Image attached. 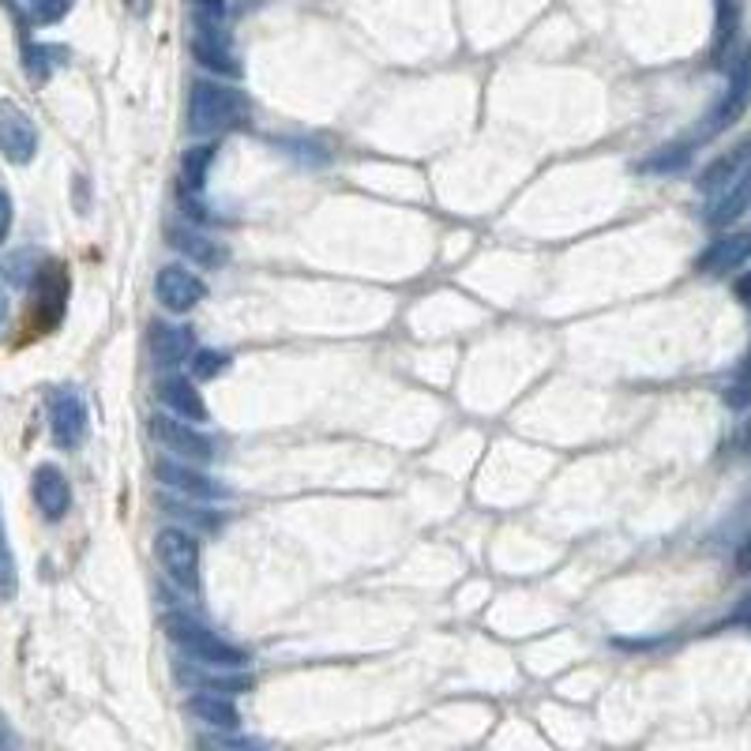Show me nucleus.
<instances>
[{
    "label": "nucleus",
    "mask_w": 751,
    "mask_h": 751,
    "mask_svg": "<svg viewBox=\"0 0 751 751\" xmlns=\"http://www.w3.org/2000/svg\"><path fill=\"white\" fill-rule=\"evenodd\" d=\"M155 395H158V403L166 406L169 414L180 417V421H188V425H204L207 421V403H204L199 387L188 376H180V373L161 376L155 384Z\"/></svg>",
    "instance_id": "12"
},
{
    "label": "nucleus",
    "mask_w": 751,
    "mask_h": 751,
    "mask_svg": "<svg viewBox=\"0 0 751 751\" xmlns=\"http://www.w3.org/2000/svg\"><path fill=\"white\" fill-rule=\"evenodd\" d=\"M196 354V338L188 327H174V323H155L150 327V357L158 368H180L185 361H192Z\"/></svg>",
    "instance_id": "15"
},
{
    "label": "nucleus",
    "mask_w": 751,
    "mask_h": 751,
    "mask_svg": "<svg viewBox=\"0 0 751 751\" xmlns=\"http://www.w3.org/2000/svg\"><path fill=\"white\" fill-rule=\"evenodd\" d=\"M0 751H19V737H15V729L8 726L4 715H0Z\"/></svg>",
    "instance_id": "30"
},
{
    "label": "nucleus",
    "mask_w": 751,
    "mask_h": 751,
    "mask_svg": "<svg viewBox=\"0 0 751 751\" xmlns=\"http://www.w3.org/2000/svg\"><path fill=\"white\" fill-rule=\"evenodd\" d=\"M155 478H158V484H166V489H174L188 500H226L230 497V489H226L222 481H215L211 473H204L196 462H185V459H158Z\"/></svg>",
    "instance_id": "7"
},
{
    "label": "nucleus",
    "mask_w": 751,
    "mask_h": 751,
    "mask_svg": "<svg viewBox=\"0 0 751 751\" xmlns=\"http://www.w3.org/2000/svg\"><path fill=\"white\" fill-rule=\"evenodd\" d=\"M125 8H132L136 15H144L147 8H150V0H125Z\"/></svg>",
    "instance_id": "35"
},
{
    "label": "nucleus",
    "mask_w": 751,
    "mask_h": 751,
    "mask_svg": "<svg viewBox=\"0 0 751 751\" xmlns=\"http://www.w3.org/2000/svg\"><path fill=\"white\" fill-rule=\"evenodd\" d=\"M0 155L27 166L38 155V128L15 102H0Z\"/></svg>",
    "instance_id": "9"
},
{
    "label": "nucleus",
    "mask_w": 751,
    "mask_h": 751,
    "mask_svg": "<svg viewBox=\"0 0 751 751\" xmlns=\"http://www.w3.org/2000/svg\"><path fill=\"white\" fill-rule=\"evenodd\" d=\"M4 320H8V293L0 290V327H4Z\"/></svg>",
    "instance_id": "36"
},
{
    "label": "nucleus",
    "mask_w": 751,
    "mask_h": 751,
    "mask_svg": "<svg viewBox=\"0 0 751 751\" xmlns=\"http://www.w3.org/2000/svg\"><path fill=\"white\" fill-rule=\"evenodd\" d=\"M155 298L166 312L185 316V312H192L207 301V282L196 271H188L185 263H166L155 279Z\"/></svg>",
    "instance_id": "6"
},
{
    "label": "nucleus",
    "mask_w": 751,
    "mask_h": 751,
    "mask_svg": "<svg viewBox=\"0 0 751 751\" xmlns=\"http://www.w3.org/2000/svg\"><path fill=\"white\" fill-rule=\"evenodd\" d=\"M161 627H166L169 643H174L180 654H188V658L207 665V669H244V665H249V650H244V646L218 635L215 627H207L204 620H196V616L166 613L161 616Z\"/></svg>",
    "instance_id": "2"
},
{
    "label": "nucleus",
    "mask_w": 751,
    "mask_h": 751,
    "mask_svg": "<svg viewBox=\"0 0 751 751\" xmlns=\"http://www.w3.org/2000/svg\"><path fill=\"white\" fill-rule=\"evenodd\" d=\"M751 106V50L740 56L733 64V75H729V91L718 98V106L707 113V121L699 125L696 136H688L691 144H707V139L721 136L726 128H733L740 117H744V109Z\"/></svg>",
    "instance_id": "3"
},
{
    "label": "nucleus",
    "mask_w": 751,
    "mask_h": 751,
    "mask_svg": "<svg viewBox=\"0 0 751 751\" xmlns=\"http://www.w3.org/2000/svg\"><path fill=\"white\" fill-rule=\"evenodd\" d=\"M230 365H233V357H230V354H222V350H211V346L196 350L192 361H188V368H192V376H196V379H218Z\"/></svg>",
    "instance_id": "23"
},
{
    "label": "nucleus",
    "mask_w": 751,
    "mask_h": 751,
    "mask_svg": "<svg viewBox=\"0 0 751 751\" xmlns=\"http://www.w3.org/2000/svg\"><path fill=\"white\" fill-rule=\"evenodd\" d=\"M188 715L204 721L207 729H218V733L241 729V710H237L233 699L222 696V691H196V696L188 699Z\"/></svg>",
    "instance_id": "17"
},
{
    "label": "nucleus",
    "mask_w": 751,
    "mask_h": 751,
    "mask_svg": "<svg viewBox=\"0 0 751 751\" xmlns=\"http://www.w3.org/2000/svg\"><path fill=\"white\" fill-rule=\"evenodd\" d=\"M226 0H192V27L199 31H222Z\"/></svg>",
    "instance_id": "26"
},
{
    "label": "nucleus",
    "mask_w": 751,
    "mask_h": 751,
    "mask_svg": "<svg viewBox=\"0 0 751 751\" xmlns=\"http://www.w3.org/2000/svg\"><path fill=\"white\" fill-rule=\"evenodd\" d=\"M31 497L38 503V511H42V515L50 519V522H61L64 515H69V508H72V484L61 473V466H53V462L38 466L34 478H31Z\"/></svg>",
    "instance_id": "13"
},
{
    "label": "nucleus",
    "mask_w": 751,
    "mask_h": 751,
    "mask_svg": "<svg viewBox=\"0 0 751 751\" xmlns=\"http://www.w3.org/2000/svg\"><path fill=\"white\" fill-rule=\"evenodd\" d=\"M748 211H751V169L740 180H733L726 192H718L715 199H710L702 222H707L710 230H729V226L740 222Z\"/></svg>",
    "instance_id": "16"
},
{
    "label": "nucleus",
    "mask_w": 751,
    "mask_h": 751,
    "mask_svg": "<svg viewBox=\"0 0 751 751\" xmlns=\"http://www.w3.org/2000/svg\"><path fill=\"white\" fill-rule=\"evenodd\" d=\"M733 290H737V301H740V304H748V309H751V271H744V274H740Z\"/></svg>",
    "instance_id": "31"
},
{
    "label": "nucleus",
    "mask_w": 751,
    "mask_h": 751,
    "mask_svg": "<svg viewBox=\"0 0 751 751\" xmlns=\"http://www.w3.org/2000/svg\"><path fill=\"white\" fill-rule=\"evenodd\" d=\"M155 556H158L161 572L174 578V586H180V591H188V594L199 591V538L196 534H188V530H180V526L158 530Z\"/></svg>",
    "instance_id": "4"
},
{
    "label": "nucleus",
    "mask_w": 751,
    "mask_h": 751,
    "mask_svg": "<svg viewBox=\"0 0 751 751\" xmlns=\"http://www.w3.org/2000/svg\"><path fill=\"white\" fill-rule=\"evenodd\" d=\"M249 121V98L237 87H226L218 80H196L188 87V132L192 136H222V132L244 128Z\"/></svg>",
    "instance_id": "1"
},
{
    "label": "nucleus",
    "mask_w": 751,
    "mask_h": 751,
    "mask_svg": "<svg viewBox=\"0 0 751 751\" xmlns=\"http://www.w3.org/2000/svg\"><path fill=\"white\" fill-rule=\"evenodd\" d=\"M737 572H751V534L744 538V545H740L737 553Z\"/></svg>",
    "instance_id": "33"
},
{
    "label": "nucleus",
    "mask_w": 751,
    "mask_h": 751,
    "mask_svg": "<svg viewBox=\"0 0 751 751\" xmlns=\"http://www.w3.org/2000/svg\"><path fill=\"white\" fill-rule=\"evenodd\" d=\"M72 8V0H31V19L34 23H56Z\"/></svg>",
    "instance_id": "27"
},
{
    "label": "nucleus",
    "mask_w": 751,
    "mask_h": 751,
    "mask_svg": "<svg viewBox=\"0 0 751 751\" xmlns=\"http://www.w3.org/2000/svg\"><path fill=\"white\" fill-rule=\"evenodd\" d=\"M61 61H64V50H56V45H31V50H27V72H31L34 80H45Z\"/></svg>",
    "instance_id": "25"
},
{
    "label": "nucleus",
    "mask_w": 751,
    "mask_h": 751,
    "mask_svg": "<svg viewBox=\"0 0 751 751\" xmlns=\"http://www.w3.org/2000/svg\"><path fill=\"white\" fill-rule=\"evenodd\" d=\"M748 260H751V230H740L710 241L707 249L699 252L696 271L707 274V279H726V274H737Z\"/></svg>",
    "instance_id": "10"
},
{
    "label": "nucleus",
    "mask_w": 751,
    "mask_h": 751,
    "mask_svg": "<svg viewBox=\"0 0 751 751\" xmlns=\"http://www.w3.org/2000/svg\"><path fill=\"white\" fill-rule=\"evenodd\" d=\"M192 56L204 69H211L218 75H241V64L230 50V38L226 31H192Z\"/></svg>",
    "instance_id": "18"
},
{
    "label": "nucleus",
    "mask_w": 751,
    "mask_h": 751,
    "mask_svg": "<svg viewBox=\"0 0 751 751\" xmlns=\"http://www.w3.org/2000/svg\"><path fill=\"white\" fill-rule=\"evenodd\" d=\"M87 403H83L80 392H72V387H61V392L50 395V429H53V440L61 444V448L75 451L83 440H87Z\"/></svg>",
    "instance_id": "8"
},
{
    "label": "nucleus",
    "mask_w": 751,
    "mask_h": 751,
    "mask_svg": "<svg viewBox=\"0 0 751 751\" xmlns=\"http://www.w3.org/2000/svg\"><path fill=\"white\" fill-rule=\"evenodd\" d=\"M177 199H180V211L188 215V222H196V226H207V222H215V218H211V211H207V207L199 204V196H196V192H188V188H180V192H177Z\"/></svg>",
    "instance_id": "28"
},
{
    "label": "nucleus",
    "mask_w": 751,
    "mask_h": 751,
    "mask_svg": "<svg viewBox=\"0 0 751 751\" xmlns=\"http://www.w3.org/2000/svg\"><path fill=\"white\" fill-rule=\"evenodd\" d=\"M15 594H19V567H15L12 541H8V530H4V515H0V597L12 602Z\"/></svg>",
    "instance_id": "22"
},
{
    "label": "nucleus",
    "mask_w": 751,
    "mask_h": 751,
    "mask_svg": "<svg viewBox=\"0 0 751 751\" xmlns=\"http://www.w3.org/2000/svg\"><path fill=\"white\" fill-rule=\"evenodd\" d=\"M211 161H215V147L211 144L185 150V161H180V188H188V192L204 196L207 169H211Z\"/></svg>",
    "instance_id": "20"
},
{
    "label": "nucleus",
    "mask_w": 751,
    "mask_h": 751,
    "mask_svg": "<svg viewBox=\"0 0 751 751\" xmlns=\"http://www.w3.org/2000/svg\"><path fill=\"white\" fill-rule=\"evenodd\" d=\"M166 241L169 249H177L180 255H188L192 263H199V268H226L230 263V252H226V244L211 241V237H204L199 230H192V226H180V222H169L166 226Z\"/></svg>",
    "instance_id": "14"
},
{
    "label": "nucleus",
    "mask_w": 751,
    "mask_h": 751,
    "mask_svg": "<svg viewBox=\"0 0 751 751\" xmlns=\"http://www.w3.org/2000/svg\"><path fill=\"white\" fill-rule=\"evenodd\" d=\"M718 4V23H715V61L721 64V56L729 53L733 38L740 31V8L737 0H715Z\"/></svg>",
    "instance_id": "21"
},
{
    "label": "nucleus",
    "mask_w": 751,
    "mask_h": 751,
    "mask_svg": "<svg viewBox=\"0 0 751 751\" xmlns=\"http://www.w3.org/2000/svg\"><path fill=\"white\" fill-rule=\"evenodd\" d=\"M726 406L729 410H744V406H751V346H748L744 361H740L733 384L726 387Z\"/></svg>",
    "instance_id": "24"
},
{
    "label": "nucleus",
    "mask_w": 751,
    "mask_h": 751,
    "mask_svg": "<svg viewBox=\"0 0 751 751\" xmlns=\"http://www.w3.org/2000/svg\"><path fill=\"white\" fill-rule=\"evenodd\" d=\"M12 218H15V207H12V196L0 188V244L8 241V233H12Z\"/></svg>",
    "instance_id": "29"
},
{
    "label": "nucleus",
    "mask_w": 751,
    "mask_h": 751,
    "mask_svg": "<svg viewBox=\"0 0 751 751\" xmlns=\"http://www.w3.org/2000/svg\"><path fill=\"white\" fill-rule=\"evenodd\" d=\"M740 451H744L748 459H751V417L744 421V429H740Z\"/></svg>",
    "instance_id": "34"
},
{
    "label": "nucleus",
    "mask_w": 751,
    "mask_h": 751,
    "mask_svg": "<svg viewBox=\"0 0 751 751\" xmlns=\"http://www.w3.org/2000/svg\"><path fill=\"white\" fill-rule=\"evenodd\" d=\"M751 169V136H744L740 144H733L726 150V155H718V158H710V166L702 169L699 180H696V188H699V196H710L715 199L718 192H726L733 180H740Z\"/></svg>",
    "instance_id": "11"
},
{
    "label": "nucleus",
    "mask_w": 751,
    "mask_h": 751,
    "mask_svg": "<svg viewBox=\"0 0 751 751\" xmlns=\"http://www.w3.org/2000/svg\"><path fill=\"white\" fill-rule=\"evenodd\" d=\"M150 436L166 448L174 459H185V462H215V440L207 432L192 429L188 421H180V417H150Z\"/></svg>",
    "instance_id": "5"
},
{
    "label": "nucleus",
    "mask_w": 751,
    "mask_h": 751,
    "mask_svg": "<svg viewBox=\"0 0 751 751\" xmlns=\"http://www.w3.org/2000/svg\"><path fill=\"white\" fill-rule=\"evenodd\" d=\"M691 155H696V144H691V139H677V144L654 150L639 169L643 174H680V169L691 161Z\"/></svg>",
    "instance_id": "19"
},
{
    "label": "nucleus",
    "mask_w": 751,
    "mask_h": 751,
    "mask_svg": "<svg viewBox=\"0 0 751 751\" xmlns=\"http://www.w3.org/2000/svg\"><path fill=\"white\" fill-rule=\"evenodd\" d=\"M733 624H751V591L740 597V605H737V613H733Z\"/></svg>",
    "instance_id": "32"
}]
</instances>
